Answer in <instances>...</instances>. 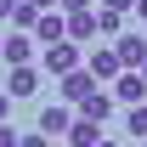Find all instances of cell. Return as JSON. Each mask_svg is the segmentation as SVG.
<instances>
[{
  "label": "cell",
  "instance_id": "1",
  "mask_svg": "<svg viewBox=\"0 0 147 147\" xmlns=\"http://www.w3.org/2000/svg\"><path fill=\"white\" fill-rule=\"evenodd\" d=\"M74 68H85V57H79V45L74 40H57V45H45V74H74Z\"/></svg>",
  "mask_w": 147,
  "mask_h": 147
},
{
  "label": "cell",
  "instance_id": "2",
  "mask_svg": "<svg viewBox=\"0 0 147 147\" xmlns=\"http://www.w3.org/2000/svg\"><path fill=\"white\" fill-rule=\"evenodd\" d=\"M57 91H62V96L74 102V108H79V102H85V96H96L102 85L91 79V68H74V74H62V85H57Z\"/></svg>",
  "mask_w": 147,
  "mask_h": 147
},
{
  "label": "cell",
  "instance_id": "3",
  "mask_svg": "<svg viewBox=\"0 0 147 147\" xmlns=\"http://www.w3.org/2000/svg\"><path fill=\"white\" fill-rule=\"evenodd\" d=\"M142 96H147V79L136 68H125L119 79H113V102H125V108H142Z\"/></svg>",
  "mask_w": 147,
  "mask_h": 147
},
{
  "label": "cell",
  "instance_id": "4",
  "mask_svg": "<svg viewBox=\"0 0 147 147\" xmlns=\"http://www.w3.org/2000/svg\"><path fill=\"white\" fill-rule=\"evenodd\" d=\"M85 68H91V79H119V74H125V62H119V51H113V45H96V51L85 57Z\"/></svg>",
  "mask_w": 147,
  "mask_h": 147
},
{
  "label": "cell",
  "instance_id": "5",
  "mask_svg": "<svg viewBox=\"0 0 147 147\" xmlns=\"http://www.w3.org/2000/svg\"><path fill=\"white\" fill-rule=\"evenodd\" d=\"M113 51H119V62H125V68L142 74V62H147V34H119V40H113Z\"/></svg>",
  "mask_w": 147,
  "mask_h": 147
},
{
  "label": "cell",
  "instance_id": "6",
  "mask_svg": "<svg viewBox=\"0 0 147 147\" xmlns=\"http://www.w3.org/2000/svg\"><path fill=\"white\" fill-rule=\"evenodd\" d=\"M68 125H74V108H57V102H51V108H40V136H51V142H57V136H68Z\"/></svg>",
  "mask_w": 147,
  "mask_h": 147
},
{
  "label": "cell",
  "instance_id": "7",
  "mask_svg": "<svg viewBox=\"0 0 147 147\" xmlns=\"http://www.w3.org/2000/svg\"><path fill=\"white\" fill-rule=\"evenodd\" d=\"M6 91H11V102H23V96L40 91V68L34 62H23V68H11V79H6Z\"/></svg>",
  "mask_w": 147,
  "mask_h": 147
},
{
  "label": "cell",
  "instance_id": "8",
  "mask_svg": "<svg viewBox=\"0 0 147 147\" xmlns=\"http://www.w3.org/2000/svg\"><path fill=\"white\" fill-rule=\"evenodd\" d=\"M34 40H40V45H57V40H68V17H62V11H40Z\"/></svg>",
  "mask_w": 147,
  "mask_h": 147
},
{
  "label": "cell",
  "instance_id": "9",
  "mask_svg": "<svg viewBox=\"0 0 147 147\" xmlns=\"http://www.w3.org/2000/svg\"><path fill=\"white\" fill-rule=\"evenodd\" d=\"M62 142H68V147H96V142H102V125L74 113V125H68V136H62Z\"/></svg>",
  "mask_w": 147,
  "mask_h": 147
},
{
  "label": "cell",
  "instance_id": "10",
  "mask_svg": "<svg viewBox=\"0 0 147 147\" xmlns=\"http://www.w3.org/2000/svg\"><path fill=\"white\" fill-rule=\"evenodd\" d=\"M96 34H102V40H119V34H125V11H113V6H96Z\"/></svg>",
  "mask_w": 147,
  "mask_h": 147
},
{
  "label": "cell",
  "instance_id": "11",
  "mask_svg": "<svg viewBox=\"0 0 147 147\" xmlns=\"http://www.w3.org/2000/svg\"><path fill=\"white\" fill-rule=\"evenodd\" d=\"M34 57V34H17V40H6V68H23Z\"/></svg>",
  "mask_w": 147,
  "mask_h": 147
},
{
  "label": "cell",
  "instance_id": "12",
  "mask_svg": "<svg viewBox=\"0 0 147 147\" xmlns=\"http://www.w3.org/2000/svg\"><path fill=\"white\" fill-rule=\"evenodd\" d=\"M108 113H113V96H108V91H96V96H85V102H79V119H96V125H102Z\"/></svg>",
  "mask_w": 147,
  "mask_h": 147
},
{
  "label": "cell",
  "instance_id": "13",
  "mask_svg": "<svg viewBox=\"0 0 147 147\" xmlns=\"http://www.w3.org/2000/svg\"><path fill=\"white\" fill-rule=\"evenodd\" d=\"M68 40H102L96 34V11H74L68 17Z\"/></svg>",
  "mask_w": 147,
  "mask_h": 147
},
{
  "label": "cell",
  "instance_id": "14",
  "mask_svg": "<svg viewBox=\"0 0 147 147\" xmlns=\"http://www.w3.org/2000/svg\"><path fill=\"white\" fill-rule=\"evenodd\" d=\"M11 23H17L23 34H34V23H40V6H34V0H17V6H11Z\"/></svg>",
  "mask_w": 147,
  "mask_h": 147
},
{
  "label": "cell",
  "instance_id": "15",
  "mask_svg": "<svg viewBox=\"0 0 147 147\" xmlns=\"http://www.w3.org/2000/svg\"><path fill=\"white\" fill-rule=\"evenodd\" d=\"M125 130H130V136H142V142H147V108H130V113H125Z\"/></svg>",
  "mask_w": 147,
  "mask_h": 147
},
{
  "label": "cell",
  "instance_id": "16",
  "mask_svg": "<svg viewBox=\"0 0 147 147\" xmlns=\"http://www.w3.org/2000/svg\"><path fill=\"white\" fill-rule=\"evenodd\" d=\"M17 147H51V136H40V130H23V136H17Z\"/></svg>",
  "mask_w": 147,
  "mask_h": 147
},
{
  "label": "cell",
  "instance_id": "17",
  "mask_svg": "<svg viewBox=\"0 0 147 147\" xmlns=\"http://www.w3.org/2000/svg\"><path fill=\"white\" fill-rule=\"evenodd\" d=\"M62 6V17H74V11H91V0H57Z\"/></svg>",
  "mask_w": 147,
  "mask_h": 147
},
{
  "label": "cell",
  "instance_id": "18",
  "mask_svg": "<svg viewBox=\"0 0 147 147\" xmlns=\"http://www.w3.org/2000/svg\"><path fill=\"white\" fill-rule=\"evenodd\" d=\"M0 125H11V91H0Z\"/></svg>",
  "mask_w": 147,
  "mask_h": 147
},
{
  "label": "cell",
  "instance_id": "19",
  "mask_svg": "<svg viewBox=\"0 0 147 147\" xmlns=\"http://www.w3.org/2000/svg\"><path fill=\"white\" fill-rule=\"evenodd\" d=\"M17 136H23V130H11V125H0V147H17Z\"/></svg>",
  "mask_w": 147,
  "mask_h": 147
},
{
  "label": "cell",
  "instance_id": "20",
  "mask_svg": "<svg viewBox=\"0 0 147 147\" xmlns=\"http://www.w3.org/2000/svg\"><path fill=\"white\" fill-rule=\"evenodd\" d=\"M11 6H17V0H0V23H6V17H11Z\"/></svg>",
  "mask_w": 147,
  "mask_h": 147
},
{
  "label": "cell",
  "instance_id": "21",
  "mask_svg": "<svg viewBox=\"0 0 147 147\" xmlns=\"http://www.w3.org/2000/svg\"><path fill=\"white\" fill-rule=\"evenodd\" d=\"M102 6H113V11H125V6H136V0H102Z\"/></svg>",
  "mask_w": 147,
  "mask_h": 147
},
{
  "label": "cell",
  "instance_id": "22",
  "mask_svg": "<svg viewBox=\"0 0 147 147\" xmlns=\"http://www.w3.org/2000/svg\"><path fill=\"white\" fill-rule=\"evenodd\" d=\"M136 11H142V23H147V0H136Z\"/></svg>",
  "mask_w": 147,
  "mask_h": 147
},
{
  "label": "cell",
  "instance_id": "23",
  "mask_svg": "<svg viewBox=\"0 0 147 147\" xmlns=\"http://www.w3.org/2000/svg\"><path fill=\"white\" fill-rule=\"evenodd\" d=\"M0 57H6V34H0Z\"/></svg>",
  "mask_w": 147,
  "mask_h": 147
},
{
  "label": "cell",
  "instance_id": "24",
  "mask_svg": "<svg viewBox=\"0 0 147 147\" xmlns=\"http://www.w3.org/2000/svg\"><path fill=\"white\" fill-rule=\"evenodd\" d=\"M96 147H119V142H96Z\"/></svg>",
  "mask_w": 147,
  "mask_h": 147
},
{
  "label": "cell",
  "instance_id": "25",
  "mask_svg": "<svg viewBox=\"0 0 147 147\" xmlns=\"http://www.w3.org/2000/svg\"><path fill=\"white\" fill-rule=\"evenodd\" d=\"M142 79H147V62H142Z\"/></svg>",
  "mask_w": 147,
  "mask_h": 147
},
{
  "label": "cell",
  "instance_id": "26",
  "mask_svg": "<svg viewBox=\"0 0 147 147\" xmlns=\"http://www.w3.org/2000/svg\"><path fill=\"white\" fill-rule=\"evenodd\" d=\"M142 147H147V142H142Z\"/></svg>",
  "mask_w": 147,
  "mask_h": 147
}]
</instances>
